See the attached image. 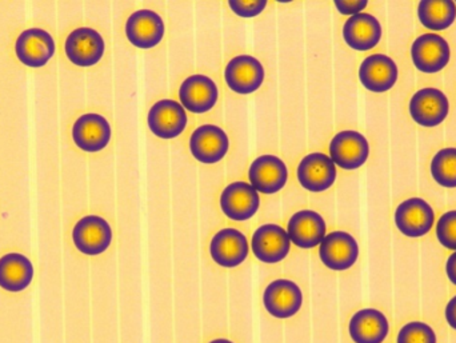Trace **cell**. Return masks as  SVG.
Here are the masks:
<instances>
[{
  "label": "cell",
  "mask_w": 456,
  "mask_h": 343,
  "mask_svg": "<svg viewBox=\"0 0 456 343\" xmlns=\"http://www.w3.org/2000/svg\"><path fill=\"white\" fill-rule=\"evenodd\" d=\"M332 162L343 170H358L370 157V143L363 134L354 130L338 133L330 142Z\"/></svg>",
  "instance_id": "1"
},
{
  "label": "cell",
  "mask_w": 456,
  "mask_h": 343,
  "mask_svg": "<svg viewBox=\"0 0 456 343\" xmlns=\"http://www.w3.org/2000/svg\"><path fill=\"white\" fill-rule=\"evenodd\" d=\"M414 66L425 74H436L446 69L452 59L449 42L441 35L423 34L411 45Z\"/></svg>",
  "instance_id": "2"
},
{
  "label": "cell",
  "mask_w": 456,
  "mask_h": 343,
  "mask_svg": "<svg viewBox=\"0 0 456 343\" xmlns=\"http://www.w3.org/2000/svg\"><path fill=\"white\" fill-rule=\"evenodd\" d=\"M337 176V166L323 152L305 155L297 168V182L303 189L311 192H323L331 189Z\"/></svg>",
  "instance_id": "3"
},
{
  "label": "cell",
  "mask_w": 456,
  "mask_h": 343,
  "mask_svg": "<svg viewBox=\"0 0 456 343\" xmlns=\"http://www.w3.org/2000/svg\"><path fill=\"white\" fill-rule=\"evenodd\" d=\"M450 102L438 88L428 87L417 91L410 101V115L423 127H436L449 117Z\"/></svg>",
  "instance_id": "4"
},
{
  "label": "cell",
  "mask_w": 456,
  "mask_h": 343,
  "mask_svg": "<svg viewBox=\"0 0 456 343\" xmlns=\"http://www.w3.org/2000/svg\"><path fill=\"white\" fill-rule=\"evenodd\" d=\"M394 219L402 234L409 238H420L433 229L436 213L430 203L422 198H410L396 208Z\"/></svg>",
  "instance_id": "5"
},
{
  "label": "cell",
  "mask_w": 456,
  "mask_h": 343,
  "mask_svg": "<svg viewBox=\"0 0 456 343\" xmlns=\"http://www.w3.org/2000/svg\"><path fill=\"white\" fill-rule=\"evenodd\" d=\"M230 139L224 128L216 125H202L190 136V151L198 162L216 165L226 157Z\"/></svg>",
  "instance_id": "6"
},
{
  "label": "cell",
  "mask_w": 456,
  "mask_h": 343,
  "mask_svg": "<svg viewBox=\"0 0 456 343\" xmlns=\"http://www.w3.org/2000/svg\"><path fill=\"white\" fill-rule=\"evenodd\" d=\"M265 67L251 55H239L228 61L224 80L231 91L239 95H249L262 87L265 82Z\"/></svg>",
  "instance_id": "7"
},
{
  "label": "cell",
  "mask_w": 456,
  "mask_h": 343,
  "mask_svg": "<svg viewBox=\"0 0 456 343\" xmlns=\"http://www.w3.org/2000/svg\"><path fill=\"white\" fill-rule=\"evenodd\" d=\"M147 123L151 133L158 138L174 139L186 130L189 118L179 102L162 99L150 109Z\"/></svg>",
  "instance_id": "8"
},
{
  "label": "cell",
  "mask_w": 456,
  "mask_h": 343,
  "mask_svg": "<svg viewBox=\"0 0 456 343\" xmlns=\"http://www.w3.org/2000/svg\"><path fill=\"white\" fill-rule=\"evenodd\" d=\"M319 257L322 264L330 270L345 272L358 261L359 245L348 233H330L319 245Z\"/></svg>",
  "instance_id": "9"
},
{
  "label": "cell",
  "mask_w": 456,
  "mask_h": 343,
  "mask_svg": "<svg viewBox=\"0 0 456 343\" xmlns=\"http://www.w3.org/2000/svg\"><path fill=\"white\" fill-rule=\"evenodd\" d=\"M248 181L260 194H276L289 181V168L276 155H260L249 166Z\"/></svg>",
  "instance_id": "10"
},
{
  "label": "cell",
  "mask_w": 456,
  "mask_h": 343,
  "mask_svg": "<svg viewBox=\"0 0 456 343\" xmlns=\"http://www.w3.org/2000/svg\"><path fill=\"white\" fill-rule=\"evenodd\" d=\"M165 34V21L155 11H135L126 21V37L128 42L142 50H150L159 45Z\"/></svg>",
  "instance_id": "11"
},
{
  "label": "cell",
  "mask_w": 456,
  "mask_h": 343,
  "mask_svg": "<svg viewBox=\"0 0 456 343\" xmlns=\"http://www.w3.org/2000/svg\"><path fill=\"white\" fill-rule=\"evenodd\" d=\"M251 250L263 264H279L289 256L291 241L286 230L279 225H263L252 234Z\"/></svg>",
  "instance_id": "12"
},
{
  "label": "cell",
  "mask_w": 456,
  "mask_h": 343,
  "mask_svg": "<svg viewBox=\"0 0 456 343\" xmlns=\"http://www.w3.org/2000/svg\"><path fill=\"white\" fill-rule=\"evenodd\" d=\"M72 240L80 253L91 257L99 256L111 245V226L102 216H85L75 225Z\"/></svg>",
  "instance_id": "13"
},
{
  "label": "cell",
  "mask_w": 456,
  "mask_h": 343,
  "mask_svg": "<svg viewBox=\"0 0 456 343\" xmlns=\"http://www.w3.org/2000/svg\"><path fill=\"white\" fill-rule=\"evenodd\" d=\"M219 203L222 213L231 221H248L259 210V192L246 182H232L224 187Z\"/></svg>",
  "instance_id": "14"
},
{
  "label": "cell",
  "mask_w": 456,
  "mask_h": 343,
  "mask_svg": "<svg viewBox=\"0 0 456 343\" xmlns=\"http://www.w3.org/2000/svg\"><path fill=\"white\" fill-rule=\"evenodd\" d=\"M263 305L268 314L279 320L294 317L302 309V290L292 281H273L263 293Z\"/></svg>",
  "instance_id": "15"
},
{
  "label": "cell",
  "mask_w": 456,
  "mask_h": 343,
  "mask_svg": "<svg viewBox=\"0 0 456 343\" xmlns=\"http://www.w3.org/2000/svg\"><path fill=\"white\" fill-rule=\"evenodd\" d=\"M66 55L79 67L95 66L103 58L106 45L103 37L90 27L74 29L66 39Z\"/></svg>",
  "instance_id": "16"
},
{
  "label": "cell",
  "mask_w": 456,
  "mask_h": 343,
  "mask_svg": "<svg viewBox=\"0 0 456 343\" xmlns=\"http://www.w3.org/2000/svg\"><path fill=\"white\" fill-rule=\"evenodd\" d=\"M219 99L216 83L206 75H191L186 78L179 88V101L186 111L205 114L216 107Z\"/></svg>",
  "instance_id": "17"
},
{
  "label": "cell",
  "mask_w": 456,
  "mask_h": 343,
  "mask_svg": "<svg viewBox=\"0 0 456 343\" xmlns=\"http://www.w3.org/2000/svg\"><path fill=\"white\" fill-rule=\"evenodd\" d=\"M249 246L246 235L238 229L219 230L210 243V256L219 266L233 269L248 257Z\"/></svg>",
  "instance_id": "18"
},
{
  "label": "cell",
  "mask_w": 456,
  "mask_h": 343,
  "mask_svg": "<svg viewBox=\"0 0 456 343\" xmlns=\"http://www.w3.org/2000/svg\"><path fill=\"white\" fill-rule=\"evenodd\" d=\"M398 77L395 61L383 53L367 56L359 67V80L371 93H387L396 85Z\"/></svg>",
  "instance_id": "19"
},
{
  "label": "cell",
  "mask_w": 456,
  "mask_h": 343,
  "mask_svg": "<svg viewBox=\"0 0 456 343\" xmlns=\"http://www.w3.org/2000/svg\"><path fill=\"white\" fill-rule=\"evenodd\" d=\"M16 56L32 69L45 66L55 53V42L47 31L29 29L19 35L15 45Z\"/></svg>",
  "instance_id": "20"
},
{
  "label": "cell",
  "mask_w": 456,
  "mask_h": 343,
  "mask_svg": "<svg viewBox=\"0 0 456 343\" xmlns=\"http://www.w3.org/2000/svg\"><path fill=\"white\" fill-rule=\"evenodd\" d=\"M289 241L299 249H314L321 245L327 235L323 216L314 210H300L287 224Z\"/></svg>",
  "instance_id": "21"
},
{
  "label": "cell",
  "mask_w": 456,
  "mask_h": 343,
  "mask_svg": "<svg viewBox=\"0 0 456 343\" xmlns=\"http://www.w3.org/2000/svg\"><path fill=\"white\" fill-rule=\"evenodd\" d=\"M111 126L99 114L82 115L72 127L75 144L86 152H98L106 149L111 141Z\"/></svg>",
  "instance_id": "22"
},
{
  "label": "cell",
  "mask_w": 456,
  "mask_h": 343,
  "mask_svg": "<svg viewBox=\"0 0 456 343\" xmlns=\"http://www.w3.org/2000/svg\"><path fill=\"white\" fill-rule=\"evenodd\" d=\"M382 34L379 20L371 13L362 12L350 16L343 26L346 45L362 53L377 47L382 39Z\"/></svg>",
  "instance_id": "23"
},
{
  "label": "cell",
  "mask_w": 456,
  "mask_h": 343,
  "mask_svg": "<svg viewBox=\"0 0 456 343\" xmlns=\"http://www.w3.org/2000/svg\"><path fill=\"white\" fill-rule=\"evenodd\" d=\"M388 331L387 318L377 309L359 310L348 325V333L355 343H382L387 339Z\"/></svg>",
  "instance_id": "24"
},
{
  "label": "cell",
  "mask_w": 456,
  "mask_h": 343,
  "mask_svg": "<svg viewBox=\"0 0 456 343\" xmlns=\"http://www.w3.org/2000/svg\"><path fill=\"white\" fill-rule=\"evenodd\" d=\"M34 277V267L27 257L18 253L0 258V288L12 293L28 288Z\"/></svg>",
  "instance_id": "25"
},
{
  "label": "cell",
  "mask_w": 456,
  "mask_h": 343,
  "mask_svg": "<svg viewBox=\"0 0 456 343\" xmlns=\"http://www.w3.org/2000/svg\"><path fill=\"white\" fill-rule=\"evenodd\" d=\"M418 18L426 29L444 31L454 24L456 3L452 0H422L418 5Z\"/></svg>",
  "instance_id": "26"
},
{
  "label": "cell",
  "mask_w": 456,
  "mask_h": 343,
  "mask_svg": "<svg viewBox=\"0 0 456 343\" xmlns=\"http://www.w3.org/2000/svg\"><path fill=\"white\" fill-rule=\"evenodd\" d=\"M431 176L434 181L439 186L446 187V189H455L456 187V149L449 147V149L441 150L434 155L431 160Z\"/></svg>",
  "instance_id": "27"
},
{
  "label": "cell",
  "mask_w": 456,
  "mask_h": 343,
  "mask_svg": "<svg viewBox=\"0 0 456 343\" xmlns=\"http://www.w3.org/2000/svg\"><path fill=\"white\" fill-rule=\"evenodd\" d=\"M396 343H436V334L425 323H410L399 331Z\"/></svg>",
  "instance_id": "28"
},
{
  "label": "cell",
  "mask_w": 456,
  "mask_h": 343,
  "mask_svg": "<svg viewBox=\"0 0 456 343\" xmlns=\"http://www.w3.org/2000/svg\"><path fill=\"white\" fill-rule=\"evenodd\" d=\"M436 238L447 250L456 251V210L447 211L439 218Z\"/></svg>",
  "instance_id": "29"
},
{
  "label": "cell",
  "mask_w": 456,
  "mask_h": 343,
  "mask_svg": "<svg viewBox=\"0 0 456 343\" xmlns=\"http://www.w3.org/2000/svg\"><path fill=\"white\" fill-rule=\"evenodd\" d=\"M231 10L241 18H255L260 15L267 7L265 0H255V2H243V0H230L228 2Z\"/></svg>",
  "instance_id": "30"
},
{
  "label": "cell",
  "mask_w": 456,
  "mask_h": 343,
  "mask_svg": "<svg viewBox=\"0 0 456 343\" xmlns=\"http://www.w3.org/2000/svg\"><path fill=\"white\" fill-rule=\"evenodd\" d=\"M335 8L339 11L342 15H358L364 11L369 5L367 0H354V2H346V0H335Z\"/></svg>",
  "instance_id": "31"
},
{
  "label": "cell",
  "mask_w": 456,
  "mask_h": 343,
  "mask_svg": "<svg viewBox=\"0 0 456 343\" xmlns=\"http://www.w3.org/2000/svg\"><path fill=\"white\" fill-rule=\"evenodd\" d=\"M444 315H446L447 323L456 331V296L450 299L449 304H447Z\"/></svg>",
  "instance_id": "32"
},
{
  "label": "cell",
  "mask_w": 456,
  "mask_h": 343,
  "mask_svg": "<svg viewBox=\"0 0 456 343\" xmlns=\"http://www.w3.org/2000/svg\"><path fill=\"white\" fill-rule=\"evenodd\" d=\"M446 274L449 277L450 282L456 286V251L447 259Z\"/></svg>",
  "instance_id": "33"
},
{
  "label": "cell",
  "mask_w": 456,
  "mask_h": 343,
  "mask_svg": "<svg viewBox=\"0 0 456 343\" xmlns=\"http://www.w3.org/2000/svg\"><path fill=\"white\" fill-rule=\"evenodd\" d=\"M208 343H233V342L228 341V339H214V341H211Z\"/></svg>",
  "instance_id": "34"
},
{
  "label": "cell",
  "mask_w": 456,
  "mask_h": 343,
  "mask_svg": "<svg viewBox=\"0 0 456 343\" xmlns=\"http://www.w3.org/2000/svg\"><path fill=\"white\" fill-rule=\"evenodd\" d=\"M456 3V2H455Z\"/></svg>",
  "instance_id": "35"
}]
</instances>
